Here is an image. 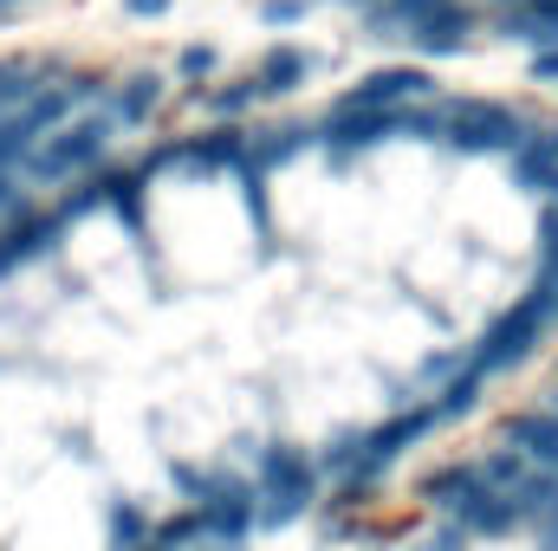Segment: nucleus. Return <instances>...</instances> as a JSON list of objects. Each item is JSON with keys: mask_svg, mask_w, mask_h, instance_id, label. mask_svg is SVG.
Segmentation results:
<instances>
[{"mask_svg": "<svg viewBox=\"0 0 558 551\" xmlns=\"http://www.w3.org/2000/svg\"><path fill=\"white\" fill-rule=\"evenodd\" d=\"M156 105H162V85H156L149 72H137V78H124V85H118V118H124V124H143Z\"/></svg>", "mask_w": 558, "mask_h": 551, "instance_id": "obj_15", "label": "nucleus"}, {"mask_svg": "<svg viewBox=\"0 0 558 551\" xmlns=\"http://www.w3.org/2000/svg\"><path fill=\"white\" fill-rule=\"evenodd\" d=\"M182 169H202V175H241V169H247V137H241V131L182 137Z\"/></svg>", "mask_w": 558, "mask_h": 551, "instance_id": "obj_11", "label": "nucleus"}, {"mask_svg": "<svg viewBox=\"0 0 558 551\" xmlns=\"http://www.w3.org/2000/svg\"><path fill=\"white\" fill-rule=\"evenodd\" d=\"M260 98H267V91H260V78L247 72V78H234V85L208 91V111H215V118H247V111H254Z\"/></svg>", "mask_w": 558, "mask_h": 551, "instance_id": "obj_17", "label": "nucleus"}, {"mask_svg": "<svg viewBox=\"0 0 558 551\" xmlns=\"http://www.w3.org/2000/svg\"><path fill=\"white\" fill-rule=\"evenodd\" d=\"M351 7H377V0H351Z\"/></svg>", "mask_w": 558, "mask_h": 551, "instance_id": "obj_29", "label": "nucleus"}, {"mask_svg": "<svg viewBox=\"0 0 558 551\" xmlns=\"http://www.w3.org/2000/svg\"><path fill=\"white\" fill-rule=\"evenodd\" d=\"M435 91H441V85H435L428 65H384V72L357 78V85L338 98V111H397V105H410V98H435Z\"/></svg>", "mask_w": 558, "mask_h": 551, "instance_id": "obj_6", "label": "nucleus"}, {"mask_svg": "<svg viewBox=\"0 0 558 551\" xmlns=\"http://www.w3.org/2000/svg\"><path fill=\"white\" fill-rule=\"evenodd\" d=\"M533 78H539V85H558V46L533 52Z\"/></svg>", "mask_w": 558, "mask_h": 551, "instance_id": "obj_23", "label": "nucleus"}, {"mask_svg": "<svg viewBox=\"0 0 558 551\" xmlns=\"http://www.w3.org/2000/svg\"><path fill=\"white\" fill-rule=\"evenodd\" d=\"M507 169H513V182L520 188H533V195H546L558 175V131H526V137L507 149Z\"/></svg>", "mask_w": 558, "mask_h": 551, "instance_id": "obj_10", "label": "nucleus"}, {"mask_svg": "<svg viewBox=\"0 0 558 551\" xmlns=\"http://www.w3.org/2000/svg\"><path fill=\"white\" fill-rule=\"evenodd\" d=\"M124 7H131L137 20H162V13H169V0H124Z\"/></svg>", "mask_w": 558, "mask_h": 551, "instance_id": "obj_25", "label": "nucleus"}, {"mask_svg": "<svg viewBox=\"0 0 558 551\" xmlns=\"http://www.w3.org/2000/svg\"><path fill=\"white\" fill-rule=\"evenodd\" d=\"M305 143H312V131H292V124H286V131H267L260 143H247V169L267 175V169H279V162H292Z\"/></svg>", "mask_w": 558, "mask_h": 551, "instance_id": "obj_14", "label": "nucleus"}, {"mask_svg": "<svg viewBox=\"0 0 558 551\" xmlns=\"http://www.w3.org/2000/svg\"><path fill=\"white\" fill-rule=\"evenodd\" d=\"M481 474H487V480H494V487H500V493H513V487H520V480H526V474H533V461H526V454H520V448H500V454H494V461H481Z\"/></svg>", "mask_w": 558, "mask_h": 551, "instance_id": "obj_19", "label": "nucleus"}, {"mask_svg": "<svg viewBox=\"0 0 558 551\" xmlns=\"http://www.w3.org/2000/svg\"><path fill=\"white\" fill-rule=\"evenodd\" d=\"M312 13V0H260V20L267 26H292V20H305Z\"/></svg>", "mask_w": 558, "mask_h": 551, "instance_id": "obj_20", "label": "nucleus"}, {"mask_svg": "<svg viewBox=\"0 0 558 551\" xmlns=\"http://www.w3.org/2000/svg\"><path fill=\"white\" fill-rule=\"evenodd\" d=\"M553 331V318L533 305V298H520L507 318H494L487 331H481V344L468 351V364L481 370V377H494V370H513V364H526L533 351H539V338Z\"/></svg>", "mask_w": 558, "mask_h": 551, "instance_id": "obj_3", "label": "nucleus"}, {"mask_svg": "<svg viewBox=\"0 0 558 551\" xmlns=\"http://www.w3.org/2000/svg\"><path fill=\"white\" fill-rule=\"evenodd\" d=\"M454 526H461L468 539H507V532H520V506H513V493H500V487H494V493H487L474 513H461Z\"/></svg>", "mask_w": 558, "mask_h": 551, "instance_id": "obj_13", "label": "nucleus"}, {"mask_svg": "<svg viewBox=\"0 0 558 551\" xmlns=\"http://www.w3.org/2000/svg\"><path fill=\"white\" fill-rule=\"evenodd\" d=\"M182 72H189V78H208V72H215V52H208V46H189V52H182Z\"/></svg>", "mask_w": 558, "mask_h": 551, "instance_id": "obj_22", "label": "nucleus"}, {"mask_svg": "<svg viewBox=\"0 0 558 551\" xmlns=\"http://www.w3.org/2000/svg\"><path fill=\"white\" fill-rule=\"evenodd\" d=\"M416 551H468V532H461L454 519H441V526H435V532H428Z\"/></svg>", "mask_w": 558, "mask_h": 551, "instance_id": "obj_21", "label": "nucleus"}, {"mask_svg": "<svg viewBox=\"0 0 558 551\" xmlns=\"http://www.w3.org/2000/svg\"><path fill=\"white\" fill-rule=\"evenodd\" d=\"M533 526H539V539H546V546H558V487H553V500H546V513H539Z\"/></svg>", "mask_w": 558, "mask_h": 551, "instance_id": "obj_24", "label": "nucleus"}, {"mask_svg": "<svg viewBox=\"0 0 558 551\" xmlns=\"http://www.w3.org/2000/svg\"><path fill=\"white\" fill-rule=\"evenodd\" d=\"M474 26H481V13L468 0H441V7H428L410 26V46H416L422 59H448V52H461L474 39Z\"/></svg>", "mask_w": 558, "mask_h": 551, "instance_id": "obj_7", "label": "nucleus"}, {"mask_svg": "<svg viewBox=\"0 0 558 551\" xmlns=\"http://www.w3.org/2000/svg\"><path fill=\"white\" fill-rule=\"evenodd\" d=\"M312 65H318V59H312L305 46H286V39H279V46H267V59L254 65V78H260L267 98H292V91L312 78Z\"/></svg>", "mask_w": 558, "mask_h": 551, "instance_id": "obj_12", "label": "nucleus"}, {"mask_svg": "<svg viewBox=\"0 0 558 551\" xmlns=\"http://www.w3.org/2000/svg\"><path fill=\"white\" fill-rule=\"evenodd\" d=\"M507 448H520L533 467L558 474V409H520V415H507Z\"/></svg>", "mask_w": 558, "mask_h": 551, "instance_id": "obj_9", "label": "nucleus"}, {"mask_svg": "<svg viewBox=\"0 0 558 551\" xmlns=\"http://www.w3.org/2000/svg\"><path fill=\"white\" fill-rule=\"evenodd\" d=\"M539 13H553V20H558V0H539Z\"/></svg>", "mask_w": 558, "mask_h": 551, "instance_id": "obj_26", "label": "nucleus"}, {"mask_svg": "<svg viewBox=\"0 0 558 551\" xmlns=\"http://www.w3.org/2000/svg\"><path fill=\"white\" fill-rule=\"evenodd\" d=\"M318 480H325L318 454H305V448H292V441H267L260 461H254V493L267 500V506H260V526L274 532L286 519H299V513L318 500Z\"/></svg>", "mask_w": 558, "mask_h": 551, "instance_id": "obj_1", "label": "nucleus"}, {"mask_svg": "<svg viewBox=\"0 0 558 551\" xmlns=\"http://www.w3.org/2000/svg\"><path fill=\"white\" fill-rule=\"evenodd\" d=\"M208 551H241V546H221V539H208Z\"/></svg>", "mask_w": 558, "mask_h": 551, "instance_id": "obj_27", "label": "nucleus"}, {"mask_svg": "<svg viewBox=\"0 0 558 551\" xmlns=\"http://www.w3.org/2000/svg\"><path fill=\"white\" fill-rule=\"evenodd\" d=\"M553 409H558V403H553Z\"/></svg>", "mask_w": 558, "mask_h": 551, "instance_id": "obj_30", "label": "nucleus"}, {"mask_svg": "<svg viewBox=\"0 0 558 551\" xmlns=\"http://www.w3.org/2000/svg\"><path fill=\"white\" fill-rule=\"evenodd\" d=\"M428 7H441V0H377V7H364V13H371L377 33H403V39H410V26H416Z\"/></svg>", "mask_w": 558, "mask_h": 551, "instance_id": "obj_16", "label": "nucleus"}, {"mask_svg": "<svg viewBox=\"0 0 558 551\" xmlns=\"http://www.w3.org/2000/svg\"><path fill=\"white\" fill-rule=\"evenodd\" d=\"M533 124L494 98H461V105H441V143L461 149V156H507L513 143L526 137Z\"/></svg>", "mask_w": 558, "mask_h": 551, "instance_id": "obj_2", "label": "nucleus"}, {"mask_svg": "<svg viewBox=\"0 0 558 551\" xmlns=\"http://www.w3.org/2000/svg\"><path fill=\"white\" fill-rule=\"evenodd\" d=\"M481 383H487V377H481V370L468 364V370H461V377H454V383H448V390L435 396V415H441V421H454V415H468L474 403H481Z\"/></svg>", "mask_w": 558, "mask_h": 551, "instance_id": "obj_18", "label": "nucleus"}, {"mask_svg": "<svg viewBox=\"0 0 558 551\" xmlns=\"http://www.w3.org/2000/svg\"><path fill=\"white\" fill-rule=\"evenodd\" d=\"M487 493H494V480H487L481 467H468V461H461V467H441V474L428 480V506H435L441 519H461V513H474Z\"/></svg>", "mask_w": 558, "mask_h": 551, "instance_id": "obj_8", "label": "nucleus"}, {"mask_svg": "<svg viewBox=\"0 0 558 551\" xmlns=\"http://www.w3.org/2000/svg\"><path fill=\"white\" fill-rule=\"evenodd\" d=\"M390 137H403V105L397 111H338L331 105V118L312 131V143L331 149V162H351V156H364V149H377Z\"/></svg>", "mask_w": 558, "mask_h": 551, "instance_id": "obj_5", "label": "nucleus"}, {"mask_svg": "<svg viewBox=\"0 0 558 551\" xmlns=\"http://www.w3.org/2000/svg\"><path fill=\"white\" fill-rule=\"evenodd\" d=\"M546 195H553V201H558V175H553V188H546Z\"/></svg>", "mask_w": 558, "mask_h": 551, "instance_id": "obj_28", "label": "nucleus"}, {"mask_svg": "<svg viewBox=\"0 0 558 551\" xmlns=\"http://www.w3.org/2000/svg\"><path fill=\"white\" fill-rule=\"evenodd\" d=\"M105 143H111V124H105V118L59 124L52 137L33 149V175H46V182H65V175H78V169H92V162L105 156Z\"/></svg>", "mask_w": 558, "mask_h": 551, "instance_id": "obj_4", "label": "nucleus"}]
</instances>
